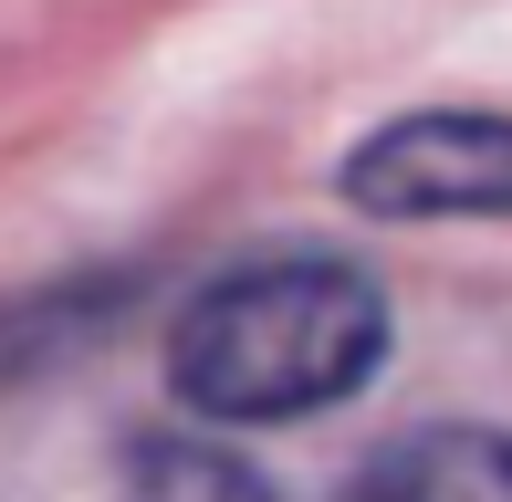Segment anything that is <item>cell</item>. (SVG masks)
<instances>
[{"mask_svg": "<svg viewBox=\"0 0 512 502\" xmlns=\"http://www.w3.org/2000/svg\"><path fill=\"white\" fill-rule=\"evenodd\" d=\"M335 189L366 220H512V116H481V105L398 116L356 136Z\"/></svg>", "mask_w": 512, "mask_h": 502, "instance_id": "cell-2", "label": "cell"}, {"mask_svg": "<svg viewBox=\"0 0 512 502\" xmlns=\"http://www.w3.org/2000/svg\"><path fill=\"white\" fill-rule=\"evenodd\" d=\"M115 502H272V482L251 461H230V450H209V440H136Z\"/></svg>", "mask_w": 512, "mask_h": 502, "instance_id": "cell-4", "label": "cell"}, {"mask_svg": "<svg viewBox=\"0 0 512 502\" xmlns=\"http://www.w3.org/2000/svg\"><path fill=\"white\" fill-rule=\"evenodd\" d=\"M356 502H512V440H492V429H408L366 461Z\"/></svg>", "mask_w": 512, "mask_h": 502, "instance_id": "cell-3", "label": "cell"}, {"mask_svg": "<svg viewBox=\"0 0 512 502\" xmlns=\"http://www.w3.org/2000/svg\"><path fill=\"white\" fill-rule=\"evenodd\" d=\"M387 356V293L356 262L324 251H283V262H241L178 314L168 335V387L199 419L262 429V419H304L335 408L377 377Z\"/></svg>", "mask_w": 512, "mask_h": 502, "instance_id": "cell-1", "label": "cell"}]
</instances>
